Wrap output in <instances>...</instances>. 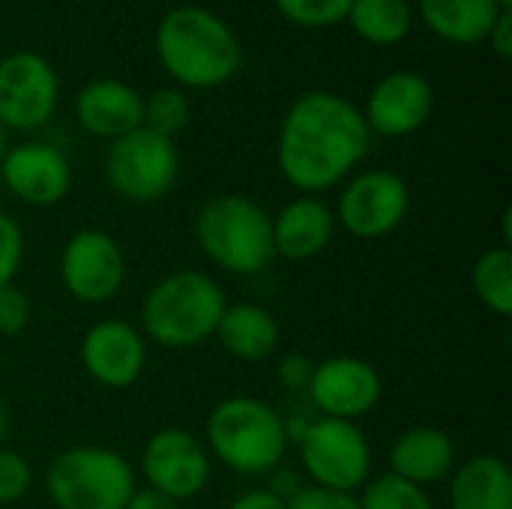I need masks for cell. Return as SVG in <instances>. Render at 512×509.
I'll use <instances>...</instances> for the list:
<instances>
[{
	"label": "cell",
	"instance_id": "cell-1",
	"mask_svg": "<svg viewBox=\"0 0 512 509\" xmlns=\"http://www.w3.org/2000/svg\"><path fill=\"white\" fill-rule=\"evenodd\" d=\"M363 111L339 93L309 90L285 114L279 129V171L303 195L342 183L369 153Z\"/></svg>",
	"mask_w": 512,
	"mask_h": 509
},
{
	"label": "cell",
	"instance_id": "cell-2",
	"mask_svg": "<svg viewBox=\"0 0 512 509\" xmlns=\"http://www.w3.org/2000/svg\"><path fill=\"white\" fill-rule=\"evenodd\" d=\"M156 54L180 87L210 90L231 81L243 63L234 30L204 6H174L156 27Z\"/></svg>",
	"mask_w": 512,
	"mask_h": 509
},
{
	"label": "cell",
	"instance_id": "cell-3",
	"mask_svg": "<svg viewBox=\"0 0 512 509\" xmlns=\"http://www.w3.org/2000/svg\"><path fill=\"white\" fill-rule=\"evenodd\" d=\"M225 294L201 270L162 276L141 303L144 336L162 348H195L216 333L225 312Z\"/></svg>",
	"mask_w": 512,
	"mask_h": 509
},
{
	"label": "cell",
	"instance_id": "cell-4",
	"mask_svg": "<svg viewBox=\"0 0 512 509\" xmlns=\"http://www.w3.org/2000/svg\"><path fill=\"white\" fill-rule=\"evenodd\" d=\"M195 243L228 273H261L276 258L273 216L246 195H216L195 216Z\"/></svg>",
	"mask_w": 512,
	"mask_h": 509
},
{
	"label": "cell",
	"instance_id": "cell-5",
	"mask_svg": "<svg viewBox=\"0 0 512 509\" xmlns=\"http://www.w3.org/2000/svg\"><path fill=\"white\" fill-rule=\"evenodd\" d=\"M207 447L237 474H267L288 450V426L267 402L231 396L207 417Z\"/></svg>",
	"mask_w": 512,
	"mask_h": 509
},
{
	"label": "cell",
	"instance_id": "cell-6",
	"mask_svg": "<svg viewBox=\"0 0 512 509\" xmlns=\"http://www.w3.org/2000/svg\"><path fill=\"white\" fill-rule=\"evenodd\" d=\"M45 489L57 509H126L135 474L108 447H72L48 465Z\"/></svg>",
	"mask_w": 512,
	"mask_h": 509
},
{
	"label": "cell",
	"instance_id": "cell-7",
	"mask_svg": "<svg viewBox=\"0 0 512 509\" xmlns=\"http://www.w3.org/2000/svg\"><path fill=\"white\" fill-rule=\"evenodd\" d=\"M180 156L174 138L156 135L144 126L111 141L105 156V180L126 201H159L177 183Z\"/></svg>",
	"mask_w": 512,
	"mask_h": 509
},
{
	"label": "cell",
	"instance_id": "cell-8",
	"mask_svg": "<svg viewBox=\"0 0 512 509\" xmlns=\"http://www.w3.org/2000/svg\"><path fill=\"white\" fill-rule=\"evenodd\" d=\"M300 459L315 486L357 492L372 471V447L357 423L321 417L300 432Z\"/></svg>",
	"mask_w": 512,
	"mask_h": 509
},
{
	"label": "cell",
	"instance_id": "cell-9",
	"mask_svg": "<svg viewBox=\"0 0 512 509\" xmlns=\"http://www.w3.org/2000/svg\"><path fill=\"white\" fill-rule=\"evenodd\" d=\"M411 207L408 183L384 168L363 171L348 180V186L339 195L336 219L342 228L360 240H378L393 234Z\"/></svg>",
	"mask_w": 512,
	"mask_h": 509
},
{
	"label": "cell",
	"instance_id": "cell-10",
	"mask_svg": "<svg viewBox=\"0 0 512 509\" xmlns=\"http://www.w3.org/2000/svg\"><path fill=\"white\" fill-rule=\"evenodd\" d=\"M57 72L33 51H15L0 60V126L30 132L51 120L57 108Z\"/></svg>",
	"mask_w": 512,
	"mask_h": 509
},
{
	"label": "cell",
	"instance_id": "cell-11",
	"mask_svg": "<svg viewBox=\"0 0 512 509\" xmlns=\"http://www.w3.org/2000/svg\"><path fill=\"white\" fill-rule=\"evenodd\" d=\"M141 471L147 489L183 504L207 486L210 453L186 429H159L141 450Z\"/></svg>",
	"mask_w": 512,
	"mask_h": 509
},
{
	"label": "cell",
	"instance_id": "cell-12",
	"mask_svg": "<svg viewBox=\"0 0 512 509\" xmlns=\"http://www.w3.org/2000/svg\"><path fill=\"white\" fill-rule=\"evenodd\" d=\"M63 288L81 303H108L117 297L126 279V258L120 243L99 231H75L60 252Z\"/></svg>",
	"mask_w": 512,
	"mask_h": 509
},
{
	"label": "cell",
	"instance_id": "cell-13",
	"mask_svg": "<svg viewBox=\"0 0 512 509\" xmlns=\"http://www.w3.org/2000/svg\"><path fill=\"white\" fill-rule=\"evenodd\" d=\"M306 390L324 417L357 423L378 405L381 375L360 357H327L312 369Z\"/></svg>",
	"mask_w": 512,
	"mask_h": 509
},
{
	"label": "cell",
	"instance_id": "cell-14",
	"mask_svg": "<svg viewBox=\"0 0 512 509\" xmlns=\"http://www.w3.org/2000/svg\"><path fill=\"white\" fill-rule=\"evenodd\" d=\"M432 108H435L432 84L420 72L402 69V72L384 75L372 87V93L366 99L363 120H366L369 132H375V135L405 138L426 126V120L432 117Z\"/></svg>",
	"mask_w": 512,
	"mask_h": 509
},
{
	"label": "cell",
	"instance_id": "cell-15",
	"mask_svg": "<svg viewBox=\"0 0 512 509\" xmlns=\"http://www.w3.org/2000/svg\"><path fill=\"white\" fill-rule=\"evenodd\" d=\"M81 363L96 384L123 390L141 378L147 363V342L126 321H96L81 339Z\"/></svg>",
	"mask_w": 512,
	"mask_h": 509
},
{
	"label": "cell",
	"instance_id": "cell-16",
	"mask_svg": "<svg viewBox=\"0 0 512 509\" xmlns=\"http://www.w3.org/2000/svg\"><path fill=\"white\" fill-rule=\"evenodd\" d=\"M0 177L6 189L30 207H51L66 198L72 186V168L66 156L42 141H24L6 150L0 159Z\"/></svg>",
	"mask_w": 512,
	"mask_h": 509
},
{
	"label": "cell",
	"instance_id": "cell-17",
	"mask_svg": "<svg viewBox=\"0 0 512 509\" xmlns=\"http://www.w3.org/2000/svg\"><path fill=\"white\" fill-rule=\"evenodd\" d=\"M141 105L144 96L135 87L117 78H96L81 87L75 99V117L84 132L117 141L141 126Z\"/></svg>",
	"mask_w": 512,
	"mask_h": 509
},
{
	"label": "cell",
	"instance_id": "cell-18",
	"mask_svg": "<svg viewBox=\"0 0 512 509\" xmlns=\"http://www.w3.org/2000/svg\"><path fill=\"white\" fill-rule=\"evenodd\" d=\"M456 468V444L438 426L405 429L390 447V474L420 489L447 480Z\"/></svg>",
	"mask_w": 512,
	"mask_h": 509
},
{
	"label": "cell",
	"instance_id": "cell-19",
	"mask_svg": "<svg viewBox=\"0 0 512 509\" xmlns=\"http://www.w3.org/2000/svg\"><path fill=\"white\" fill-rule=\"evenodd\" d=\"M333 225H336V216L321 198L300 195L288 201L273 219L276 258L282 255L288 261H309L321 255L333 237Z\"/></svg>",
	"mask_w": 512,
	"mask_h": 509
},
{
	"label": "cell",
	"instance_id": "cell-20",
	"mask_svg": "<svg viewBox=\"0 0 512 509\" xmlns=\"http://www.w3.org/2000/svg\"><path fill=\"white\" fill-rule=\"evenodd\" d=\"M213 336L231 357L258 363L276 351L279 324L270 315V309H264L258 303H234V306H225Z\"/></svg>",
	"mask_w": 512,
	"mask_h": 509
},
{
	"label": "cell",
	"instance_id": "cell-21",
	"mask_svg": "<svg viewBox=\"0 0 512 509\" xmlns=\"http://www.w3.org/2000/svg\"><path fill=\"white\" fill-rule=\"evenodd\" d=\"M423 24L444 42L477 45L489 36L501 9L498 0H417Z\"/></svg>",
	"mask_w": 512,
	"mask_h": 509
},
{
	"label": "cell",
	"instance_id": "cell-22",
	"mask_svg": "<svg viewBox=\"0 0 512 509\" xmlns=\"http://www.w3.org/2000/svg\"><path fill=\"white\" fill-rule=\"evenodd\" d=\"M450 509H512V474L498 456H471L450 480Z\"/></svg>",
	"mask_w": 512,
	"mask_h": 509
},
{
	"label": "cell",
	"instance_id": "cell-23",
	"mask_svg": "<svg viewBox=\"0 0 512 509\" xmlns=\"http://www.w3.org/2000/svg\"><path fill=\"white\" fill-rule=\"evenodd\" d=\"M345 21L369 45H399L411 33L414 12L408 0H354Z\"/></svg>",
	"mask_w": 512,
	"mask_h": 509
},
{
	"label": "cell",
	"instance_id": "cell-24",
	"mask_svg": "<svg viewBox=\"0 0 512 509\" xmlns=\"http://www.w3.org/2000/svg\"><path fill=\"white\" fill-rule=\"evenodd\" d=\"M471 285H474V294L477 300L507 318L512 312V252L510 246H495V249H486L477 264H474V273H471Z\"/></svg>",
	"mask_w": 512,
	"mask_h": 509
},
{
	"label": "cell",
	"instance_id": "cell-25",
	"mask_svg": "<svg viewBox=\"0 0 512 509\" xmlns=\"http://www.w3.org/2000/svg\"><path fill=\"white\" fill-rule=\"evenodd\" d=\"M186 123H189V99L180 87H159L150 96H144V105H141L144 129L174 138L177 132L186 129Z\"/></svg>",
	"mask_w": 512,
	"mask_h": 509
},
{
	"label": "cell",
	"instance_id": "cell-26",
	"mask_svg": "<svg viewBox=\"0 0 512 509\" xmlns=\"http://www.w3.org/2000/svg\"><path fill=\"white\" fill-rule=\"evenodd\" d=\"M357 504H360V509H435L426 489L405 483L393 474L366 480Z\"/></svg>",
	"mask_w": 512,
	"mask_h": 509
},
{
	"label": "cell",
	"instance_id": "cell-27",
	"mask_svg": "<svg viewBox=\"0 0 512 509\" xmlns=\"http://www.w3.org/2000/svg\"><path fill=\"white\" fill-rule=\"evenodd\" d=\"M273 3L297 27H333L348 18L354 0H273Z\"/></svg>",
	"mask_w": 512,
	"mask_h": 509
},
{
	"label": "cell",
	"instance_id": "cell-28",
	"mask_svg": "<svg viewBox=\"0 0 512 509\" xmlns=\"http://www.w3.org/2000/svg\"><path fill=\"white\" fill-rule=\"evenodd\" d=\"M30 483H33V471L27 459L15 450L0 447V504H15L18 498H24Z\"/></svg>",
	"mask_w": 512,
	"mask_h": 509
},
{
	"label": "cell",
	"instance_id": "cell-29",
	"mask_svg": "<svg viewBox=\"0 0 512 509\" xmlns=\"http://www.w3.org/2000/svg\"><path fill=\"white\" fill-rule=\"evenodd\" d=\"M21 258H24L21 225L9 213H0V288L12 285V279L18 276Z\"/></svg>",
	"mask_w": 512,
	"mask_h": 509
},
{
	"label": "cell",
	"instance_id": "cell-30",
	"mask_svg": "<svg viewBox=\"0 0 512 509\" xmlns=\"http://www.w3.org/2000/svg\"><path fill=\"white\" fill-rule=\"evenodd\" d=\"M30 324V297L12 282L0 288V336H18Z\"/></svg>",
	"mask_w": 512,
	"mask_h": 509
},
{
	"label": "cell",
	"instance_id": "cell-31",
	"mask_svg": "<svg viewBox=\"0 0 512 509\" xmlns=\"http://www.w3.org/2000/svg\"><path fill=\"white\" fill-rule=\"evenodd\" d=\"M285 509H360L357 498L351 492H336V489H324V486H306L297 489L288 501Z\"/></svg>",
	"mask_w": 512,
	"mask_h": 509
},
{
	"label": "cell",
	"instance_id": "cell-32",
	"mask_svg": "<svg viewBox=\"0 0 512 509\" xmlns=\"http://www.w3.org/2000/svg\"><path fill=\"white\" fill-rule=\"evenodd\" d=\"M489 45H492V51L501 57V60H510L512 57V9L507 12H501L498 15V21L492 24V30H489Z\"/></svg>",
	"mask_w": 512,
	"mask_h": 509
},
{
	"label": "cell",
	"instance_id": "cell-33",
	"mask_svg": "<svg viewBox=\"0 0 512 509\" xmlns=\"http://www.w3.org/2000/svg\"><path fill=\"white\" fill-rule=\"evenodd\" d=\"M228 509H285V498H279L276 492H267V489H255V492L234 498Z\"/></svg>",
	"mask_w": 512,
	"mask_h": 509
},
{
	"label": "cell",
	"instance_id": "cell-34",
	"mask_svg": "<svg viewBox=\"0 0 512 509\" xmlns=\"http://www.w3.org/2000/svg\"><path fill=\"white\" fill-rule=\"evenodd\" d=\"M312 363L306 360V357H288V360H282V366H279V378L288 384V387H306L309 384V378H312Z\"/></svg>",
	"mask_w": 512,
	"mask_h": 509
},
{
	"label": "cell",
	"instance_id": "cell-35",
	"mask_svg": "<svg viewBox=\"0 0 512 509\" xmlns=\"http://www.w3.org/2000/svg\"><path fill=\"white\" fill-rule=\"evenodd\" d=\"M126 509H183L177 501L153 492V489H135V495L129 498Z\"/></svg>",
	"mask_w": 512,
	"mask_h": 509
},
{
	"label": "cell",
	"instance_id": "cell-36",
	"mask_svg": "<svg viewBox=\"0 0 512 509\" xmlns=\"http://www.w3.org/2000/svg\"><path fill=\"white\" fill-rule=\"evenodd\" d=\"M6 432H9V411H6V405L0 402V447H3Z\"/></svg>",
	"mask_w": 512,
	"mask_h": 509
},
{
	"label": "cell",
	"instance_id": "cell-37",
	"mask_svg": "<svg viewBox=\"0 0 512 509\" xmlns=\"http://www.w3.org/2000/svg\"><path fill=\"white\" fill-rule=\"evenodd\" d=\"M3 153H6V129L0 126V159H3Z\"/></svg>",
	"mask_w": 512,
	"mask_h": 509
},
{
	"label": "cell",
	"instance_id": "cell-38",
	"mask_svg": "<svg viewBox=\"0 0 512 509\" xmlns=\"http://www.w3.org/2000/svg\"><path fill=\"white\" fill-rule=\"evenodd\" d=\"M498 6L501 9H512V0H498Z\"/></svg>",
	"mask_w": 512,
	"mask_h": 509
}]
</instances>
